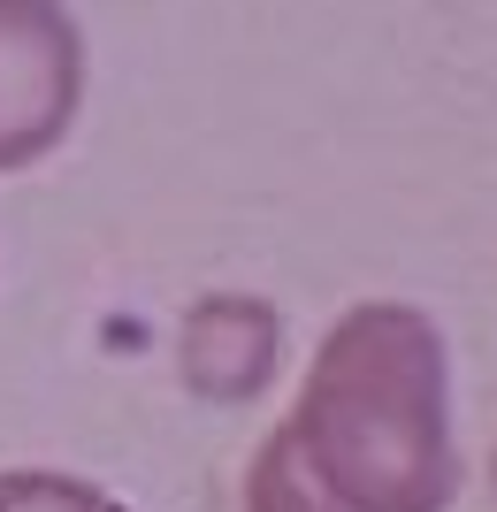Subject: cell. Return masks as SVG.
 <instances>
[{"label":"cell","mask_w":497,"mask_h":512,"mask_svg":"<svg viewBox=\"0 0 497 512\" xmlns=\"http://www.w3.org/2000/svg\"><path fill=\"white\" fill-rule=\"evenodd\" d=\"M467 459L452 344L406 299H360L322 329L299 398L245 459V512H452Z\"/></svg>","instance_id":"cell-1"},{"label":"cell","mask_w":497,"mask_h":512,"mask_svg":"<svg viewBox=\"0 0 497 512\" xmlns=\"http://www.w3.org/2000/svg\"><path fill=\"white\" fill-rule=\"evenodd\" d=\"M85 31L69 0H0V176L31 169L77 130Z\"/></svg>","instance_id":"cell-2"},{"label":"cell","mask_w":497,"mask_h":512,"mask_svg":"<svg viewBox=\"0 0 497 512\" xmlns=\"http://www.w3.org/2000/svg\"><path fill=\"white\" fill-rule=\"evenodd\" d=\"M283 375V314L253 291H207L176 321V383L199 406H260Z\"/></svg>","instance_id":"cell-3"},{"label":"cell","mask_w":497,"mask_h":512,"mask_svg":"<svg viewBox=\"0 0 497 512\" xmlns=\"http://www.w3.org/2000/svg\"><path fill=\"white\" fill-rule=\"evenodd\" d=\"M0 512H130V505L62 467H0Z\"/></svg>","instance_id":"cell-4"},{"label":"cell","mask_w":497,"mask_h":512,"mask_svg":"<svg viewBox=\"0 0 497 512\" xmlns=\"http://www.w3.org/2000/svg\"><path fill=\"white\" fill-rule=\"evenodd\" d=\"M490 497H497V451H490Z\"/></svg>","instance_id":"cell-5"}]
</instances>
